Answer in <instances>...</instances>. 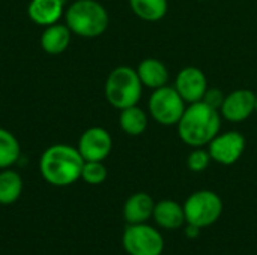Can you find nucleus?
Segmentation results:
<instances>
[{"label":"nucleus","instance_id":"nucleus-1","mask_svg":"<svg viewBox=\"0 0 257 255\" xmlns=\"http://www.w3.org/2000/svg\"><path fill=\"white\" fill-rule=\"evenodd\" d=\"M84 159L77 147L69 144H53L39 158V173L53 186H69L81 179Z\"/></svg>","mask_w":257,"mask_h":255},{"label":"nucleus","instance_id":"nucleus-2","mask_svg":"<svg viewBox=\"0 0 257 255\" xmlns=\"http://www.w3.org/2000/svg\"><path fill=\"white\" fill-rule=\"evenodd\" d=\"M176 126L179 138L187 146H191L193 149L203 147L220 132L221 114L203 101L193 102L188 104Z\"/></svg>","mask_w":257,"mask_h":255},{"label":"nucleus","instance_id":"nucleus-3","mask_svg":"<svg viewBox=\"0 0 257 255\" xmlns=\"http://www.w3.org/2000/svg\"><path fill=\"white\" fill-rule=\"evenodd\" d=\"M65 24L81 38L101 36L110 23L105 6L98 0H75L65 9Z\"/></svg>","mask_w":257,"mask_h":255},{"label":"nucleus","instance_id":"nucleus-4","mask_svg":"<svg viewBox=\"0 0 257 255\" xmlns=\"http://www.w3.org/2000/svg\"><path fill=\"white\" fill-rule=\"evenodd\" d=\"M143 84L137 71L131 66L114 68L105 81V98L108 104L117 110L137 105L142 98Z\"/></svg>","mask_w":257,"mask_h":255},{"label":"nucleus","instance_id":"nucleus-5","mask_svg":"<svg viewBox=\"0 0 257 255\" xmlns=\"http://www.w3.org/2000/svg\"><path fill=\"white\" fill-rule=\"evenodd\" d=\"M187 224L199 228L214 225L223 213V200L214 191H197L193 192L184 203Z\"/></svg>","mask_w":257,"mask_h":255},{"label":"nucleus","instance_id":"nucleus-6","mask_svg":"<svg viewBox=\"0 0 257 255\" xmlns=\"http://www.w3.org/2000/svg\"><path fill=\"white\" fill-rule=\"evenodd\" d=\"M148 108L151 117L163 126H175L185 111V101L172 86H163L152 90Z\"/></svg>","mask_w":257,"mask_h":255},{"label":"nucleus","instance_id":"nucleus-7","mask_svg":"<svg viewBox=\"0 0 257 255\" xmlns=\"http://www.w3.org/2000/svg\"><path fill=\"white\" fill-rule=\"evenodd\" d=\"M123 249L128 255H161L164 251V239L146 224H130L122 237Z\"/></svg>","mask_w":257,"mask_h":255},{"label":"nucleus","instance_id":"nucleus-8","mask_svg":"<svg viewBox=\"0 0 257 255\" xmlns=\"http://www.w3.org/2000/svg\"><path fill=\"white\" fill-rule=\"evenodd\" d=\"M247 147L245 137L238 131L218 132L209 143V155L212 161L221 165H233L244 155Z\"/></svg>","mask_w":257,"mask_h":255},{"label":"nucleus","instance_id":"nucleus-9","mask_svg":"<svg viewBox=\"0 0 257 255\" xmlns=\"http://www.w3.org/2000/svg\"><path fill=\"white\" fill-rule=\"evenodd\" d=\"M77 149L84 161H105L111 153L113 138L107 129L92 126L80 135Z\"/></svg>","mask_w":257,"mask_h":255},{"label":"nucleus","instance_id":"nucleus-10","mask_svg":"<svg viewBox=\"0 0 257 255\" xmlns=\"http://www.w3.org/2000/svg\"><path fill=\"white\" fill-rule=\"evenodd\" d=\"M257 93L250 89H238L226 95L224 102L220 108L223 119L232 123H241L250 119L256 113Z\"/></svg>","mask_w":257,"mask_h":255},{"label":"nucleus","instance_id":"nucleus-11","mask_svg":"<svg viewBox=\"0 0 257 255\" xmlns=\"http://www.w3.org/2000/svg\"><path fill=\"white\" fill-rule=\"evenodd\" d=\"M173 87L185 101V104H193L203 99V95L209 86L202 69L196 66H185L178 72Z\"/></svg>","mask_w":257,"mask_h":255},{"label":"nucleus","instance_id":"nucleus-12","mask_svg":"<svg viewBox=\"0 0 257 255\" xmlns=\"http://www.w3.org/2000/svg\"><path fill=\"white\" fill-rule=\"evenodd\" d=\"M27 15L38 26H51L65 15V0H30Z\"/></svg>","mask_w":257,"mask_h":255},{"label":"nucleus","instance_id":"nucleus-13","mask_svg":"<svg viewBox=\"0 0 257 255\" xmlns=\"http://www.w3.org/2000/svg\"><path fill=\"white\" fill-rule=\"evenodd\" d=\"M71 36L72 32L66 24L54 23L51 26L44 27L41 35V48L51 56L62 54L63 51L68 50L71 44Z\"/></svg>","mask_w":257,"mask_h":255},{"label":"nucleus","instance_id":"nucleus-14","mask_svg":"<svg viewBox=\"0 0 257 255\" xmlns=\"http://www.w3.org/2000/svg\"><path fill=\"white\" fill-rule=\"evenodd\" d=\"M136 71L143 87L155 90L163 86H167L169 83V69L160 59L155 57L143 59Z\"/></svg>","mask_w":257,"mask_h":255},{"label":"nucleus","instance_id":"nucleus-15","mask_svg":"<svg viewBox=\"0 0 257 255\" xmlns=\"http://www.w3.org/2000/svg\"><path fill=\"white\" fill-rule=\"evenodd\" d=\"M152 218L157 222V225H160L164 230H178L187 222L184 206L173 200H161L155 203Z\"/></svg>","mask_w":257,"mask_h":255},{"label":"nucleus","instance_id":"nucleus-16","mask_svg":"<svg viewBox=\"0 0 257 255\" xmlns=\"http://www.w3.org/2000/svg\"><path fill=\"white\" fill-rule=\"evenodd\" d=\"M155 203L146 192L133 194L123 206V218L128 224H145L152 218Z\"/></svg>","mask_w":257,"mask_h":255},{"label":"nucleus","instance_id":"nucleus-17","mask_svg":"<svg viewBox=\"0 0 257 255\" xmlns=\"http://www.w3.org/2000/svg\"><path fill=\"white\" fill-rule=\"evenodd\" d=\"M119 125L125 134L131 137H139L148 128V114L137 105L123 108L119 114Z\"/></svg>","mask_w":257,"mask_h":255},{"label":"nucleus","instance_id":"nucleus-18","mask_svg":"<svg viewBox=\"0 0 257 255\" xmlns=\"http://www.w3.org/2000/svg\"><path fill=\"white\" fill-rule=\"evenodd\" d=\"M23 192V179L21 176L11 170H0V204L9 206L14 204Z\"/></svg>","mask_w":257,"mask_h":255},{"label":"nucleus","instance_id":"nucleus-19","mask_svg":"<svg viewBox=\"0 0 257 255\" xmlns=\"http://www.w3.org/2000/svg\"><path fill=\"white\" fill-rule=\"evenodd\" d=\"M131 11L143 21H160L167 14V0H128Z\"/></svg>","mask_w":257,"mask_h":255},{"label":"nucleus","instance_id":"nucleus-20","mask_svg":"<svg viewBox=\"0 0 257 255\" xmlns=\"http://www.w3.org/2000/svg\"><path fill=\"white\" fill-rule=\"evenodd\" d=\"M21 147L17 137L5 129L0 128V170L11 168L20 159Z\"/></svg>","mask_w":257,"mask_h":255},{"label":"nucleus","instance_id":"nucleus-21","mask_svg":"<svg viewBox=\"0 0 257 255\" xmlns=\"http://www.w3.org/2000/svg\"><path fill=\"white\" fill-rule=\"evenodd\" d=\"M108 171L104 161H84L81 170V179L87 185H101L107 180Z\"/></svg>","mask_w":257,"mask_h":255},{"label":"nucleus","instance_id":"nucleus-22","mask_svg":"<svg viewBox=\"0 0 257 255\" xmlns=\"http://www.w3.org/2000/svg\"><path fill=\"white\" fill-rule=\"evenodd\" d=\"M212 158L208 150L202 147H194V150L187 158V165L193 173H202L209 167Z\"/></svg>","mask_w":257,"mask_h":255},{"label":"nucleus","instance_id":"nucleus-23","mask_svg":"<svg viewBox=\"0 0 257 255\" xmlns=\"http://www.w3.org/2000/svg\"><path fill=\"white\" fill-rule=\"evenodd\" d=\"M224 98H226V95L220 89H217V87H208V90L205 92L202 101L206 105H209V107H212V108H215V110L220 111V108H221V105L224 102Z\"/></svg>","mask_w":257,"mask_h":255},{"label":"nucleus","instance_id":"nucleus-24","mask_svg":"<svg viewBox=\"0 0 257 255\" xmlns=\"http://www.w3.org/2000/svg\"><path fill=\"white\" fill-rule=\"evenodd\" d=\"M200 230H202V228H199V227H196V225L187 224V227H185V234H187L190 239H194V237H197V236H199Z\"/></svg>","mask_w":257,"mask_h":255},{"label":"nucleus","instance_id":"nucleus-25","mask_svg":"<svg viewBox=\"0 0 257 255\" xmlns=\"http://www.w3.org/2000/svg\"><path fill=\"white\" fill-rule=\"evenodd\" d=\"M256 113H257V101H256Z\"/></svg>","mask_w":257,"mask_h":255}]
</instances>
